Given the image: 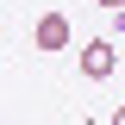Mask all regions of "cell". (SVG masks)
Returning <instances> with one entry per match:
<instances>
[{
    "instance_id": "obj_2",
    "label": "cell",
    "mask_w": 125,
    "mask_h": 125,
    "mask_svg": "<svg viewBox=\"0 0 125 125\" xmlns=\"http://www.w3.org/2000/svg\"><path fill=\"white\" fill-rule=\"evenodd\" d=\"M31 38H38V50H69V38H75V31H69V19H62V13H44Z\"/></svg>"
},
{
    "instance_id": "obj_4",
    "label": "cell",
    "mask_w": 125,
    "mask_h": 125,
    "mask_svg": "<svg viewBox=\"0 0 125 125\" xmlns=\"http://www.w3.org/2000/svg\"><path fill=\"white\" fill-rule=\"evenodd\" d=\"M113 125H125V100H119V113H113Z\"/></svg>"
},
{
    "instance_id": "obj_5",
    "label": "cell",
    "mask_w": 125,
    "mask_h": 125,
    "mask_svg": "<svg viewBox=\"0 0 125 125\" xmlns=\"http://www.w3.org/2000/svg\"><path fill=\"white\" fill-rule=\"evenodd\" d=\"M75 125H100V119H75Z\"/></svg>"
},
{
    "instance_id": "obj_3",
    "label": "cell",
    "mask_w": 125,
    "mask_h": 125,
    "mask_svg": "<svg viewBox=\"0 0 125 125\" xmlns=\"http://www.w3.org/2000/svg\"><path fill=\"white\" fill-rule=\"evenodd\" d=\"M94 6H106V13H125V0H94Z\"/></svg>"
},
{
    "instance_id": "obj_1",
    "label": "cell",
    "mask_w": 125,
    "mask_h": 125,
    "mask_svg": "<svg viewBox=\"0 0 125 125\" xmlns=\"http://www.w3.org/2000/svg\"><path fill=\"white\" fill-rule=\"evenodd\" d=\"M113 69H119V44H113V38H88V44H81V75L106 81Z\"/></svg>"
}]
</instances>
